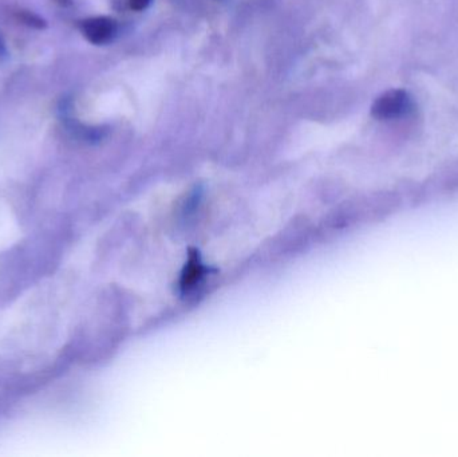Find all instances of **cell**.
<instances>
[{
  "mask_svg": "<svg viewBox=\"0 0 458 457\" xmlns=\"http://www.w3.org/2000/svg\"><path fill=\"white\" fill-rule=\"evenodd\" d=\"M151 3H152V0H129L130 8L137 13L146 10L151 6Z\"/></svg>",
  "mask_w": 458,
  "mask_h": 457,
  "instance_id": "5",
  "label": "cell"
},
{
  "mask_svg": "<svg viewBox=\"0 0 458 457\" xmlns=\"http://www.w3.org/2000/svg\"><path fill=\"white\" fill-rule=\"evenodd\" d=\"M3 51V43H1V40H0V52Z\"/></svg>",
  "mask_w": 458,
  "mask_h": 457,
  "instance_id": "7",
  "label": "cell"
},
{
  "mask_svg": "<svg viewBox=\"0 0 458 457\" xmlns=\"http://www.w3.org/2000/svg\"><path fill=\"white\" fill-rule=\"evenodd\" d=\"M414 101L405 90H389L381 94L372 106V116L379 121H397L414 112Z\"/></svg>",
  "mask_w": 458,
  "mask_h": 457,
  "instance_id": "1",
  "label": "cell"
},
{
  "mask_svg": "<svg viewBox=\"0 0 458 457\" xmlns=\"http://www.w3.org/2000/svg\"><path fill=\"white\" fill-rule=\"evenodd\" d=\"M17 17L22 23H24L26 26L33 27V29H36V30H43V29L47 27V22L43 17L36 15V14L31 13V11L20 10V11H17Z\"/></svg>",
  "mask_w": 458,
  "mask_h": 457,
  "instance_id": "3",
  "label": "cell"
},
{
  "mask_svg": "<svg viewBox=\"0 0 458 457\" xmlns=\"http://www.w3.org/2000/svg\"><path fill=\"white\" fill-rule=\"evenodd\" d=\"M59 4H62V6H68V4H71V0H56Z\"/></svg>",
  "mask_w": 458,
  "mask_h": 457,
  "instance_id": "6",
  "label": "cell"
},
{
  "mask_svg": "<svg viewBox=\"0 0 458 457\" xmlns=\"http://www.w3.org/2000/svg\"><path fill=\"white\" fill-rule=\"evenodd\" d=\"M200 274H201V266L197 262V257H194L189 263L187 274L184 275V287H187V286H190L192 283H194L197 280V278L200 276Z\"/></svg>",
  "mask_w": 458,
  "mask_h": 457,
  "instance_id": "4",
  "label": "cell"
},
{
  "mask_svg": "<svg viewBox=\"0 0 458 457\" xmlns=\"http://www.w3.org/2000/svg\"><path fill=\"white\" fill-rule=\"evenodd\" d=\"M79 30L91 45L101 46L110 43L119 33L117 20L109 17H93L79 23Z\"/></svg>",
  "mask_w": 458,
  "mask_h": 457,
  "instance_id": "2",
  "label": "cell"
}]
</instances>
